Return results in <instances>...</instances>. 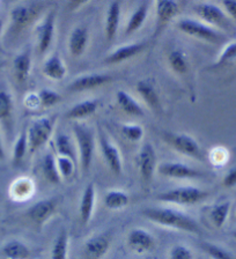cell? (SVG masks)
<instances>
[{
    "label": "cell",
    "instance_id": "obj_24",
    "mask_svg": "<svg viewBox=\"0 0 236 259\" xmlns=\"http://www.w3.org/2000/svg\"><path fill=\"white\" fill-rule=\"evenodd\" d=\"M100 102L97 100H85L71 107L65 113V117L71 120H80L91 117L97 111Z\"/></svg>",
    "mask_w": 236,
    "mask_h": 259
},
{
    "label": "cell",
    "instance_id": "obj_20",
    "mask_svg": "<svg viewBox=\"0 0 236 259\" xmlns=\"http://www.w3.org/2000/svg\"><path fill=\"white\" fill-rule=\"evenodd\" d=\"M137 92L150 110H153L154 112L161 110L160 96H159V93L153 81L148 79H142L138 81Z\"/></svg>",
    "mask_w": 236,
    "mask_h": 259
},
{
    "label": "cell",
    "instance_id": "obj_15",
    "mask_svg": "<svg viewBox=\"0 0 236 259\" xmlns=\"http://www.w3.org/2000/svg\"><path fill=\"white\" fill-rule=\"evenodd\" d=\"M158 172L161 176L177 180H186V178H198L203 176V172L198 169L190 167L181 162H162L158 165Z\"/></svg>",
    "mask_w": 236,
    "mask_h": 259
},
{
    "label": "cell",
    "instance_id": "obj_43",
    "mask_svg": "<svg viewBox=\"0 0 236 259\" xmlns=\"http://www.w3.org/2000/svg\"><path fill=\"white\" fill-rule=\"evenodd\" d=\"M229 159V153L225 147H215L210 153V160L214 165H223Z\"/></svg>",
    "mask_w": 236,
    "mask_h": 259
},
{
    "label": "cell",
    "instance_id": "obj_28",
    "mask_svg": "<svg viewBox=\"0 0 236 259\" xmlns=\"http://www.w3.org/2000/svg\"><path fill=\"white\" fill-rule=\"evenodd\" d=\"M149 14V6L147 3H142L132 12L125 26V35H131L142 28Z\"/></svg>",
    "mask_w": 236,
    "mask_h": 259
},
{
    "label": "cell",
    "instance_id": "obj_42",
    "mask_svg": "<svg viewBox=\"0 0 236 259\" xmlns=\"http://www.w3.org/2000/svg\"><path fill=\"white\" fill-rule=\"evenodd\" d=\"M56 161L57 167H58V171L62 178H70L73 175V172H74L75 162L70 159V157L60 155L56 157Z\"/></svg>",
    "mask_w": 236,
    "mask_h": 259
},
{
    "label": "cell",
    "instance_id": "obj_46",
    "mask_svg": "<svg viewBox=\"0 0 236 259\" xmlns=\"http://www.w3.org/2000/svg\"><path fill=\"white\" fill-rule=\"evenodd\" d=\"M222 8L230 20L236 21V0H222Z\"/></svg>",
    "mask_w": 236,
    "mask_h": 259
},
{
    "label": "cell",
    "instance_id": "obj_8",
    "mask_svg": "<svg viewBox=\"0 0 236 259\" xmlns=\"http://www.w3.org/2000/svg\"><path fill=\"white\" fill-rule=\"evenodd\" d=\"M209 197V192L198 189L196 186H181L177 189H172L168 191L159 193L156 200L161 202L177 205H194Z\"/></svg>",
    "mask_w": 236,
    "mask_h": 259
},
{
    "label": "cell",
    "instance_id": "obj_18",
    "mask_svg": "<svg viewBox=\"0 0 236 259\" xmlns=\"http://www.w3.org/2000/svg\"><path fill=\"white\" fill-rule=\"evenodd\" d=\"M128 245L136 253L142 254L153 250L154 246H155V240H154L152 234L147 230L136 228L131 230L129 234Z\"/></svg>",
    "mask_w": 236,
    "mask_h": 259
},
{
    "label": "cell",
    "instance_id": "obj_39",
    "mask_svg": "<svg viewBox=\"0 0 236 259\" xmlns=\"http://www.w3.org/2000/svg\"><path fill=\"white\" fill-rule=\"evenodd\" d=\"M38 97H40V102H41V107L43 108H51L54 105L58 104L59 102H62L63 96L59 94L58 92L52 91L50 88H43L37 93Z\"/></svg>",
    "mask_w": 236,
    "mask_h": 259
},
{
    "label": "cell",
    "instance_id": "obj_34",
    "mask_svg": "<svg viewBox=\"0 0 236 259\" xmlns=\"http://www.w3.org/2000/svg\"><path fill=\"white\" fill-rule=\"evenodd\" d=\"M27 152H29V147H28V138H27V131H23L20 133L19 137L16 138L13 152H12V162L14 165H19L23 161L24 156H26Z\"/></svg>",
    "mask_w": 236,
    "mask_h": 259
},
{
    "label": "cell",
    "instance_id": "obj_23",
    "mask_svg": "<svg viewBox=\"0 0 236 259\" xmlns=\"http://www.w3.org/2000/svg\"><path fill=\"white\" fill-rule=\"evenodd\" d=\"M13 66V74L14 78L19 81V82H26L29 78L31 66H32V59L31 54L29 50H24L16 55L12 63Z\"/></svg>",
    "mask_w": 236,
    "mask_h": 259
},
{
    "label": "cell",
    "instance_id": "obj_51",
    "mask_svg": "<svg viewBox=\"0 0 236 259\" xmlns=\"http://www.w3.org/2000/svg\"><path fill=\"white\" fill-rule=\"evenodd\" d=\"M5 65H6L5 60H0V70H2V68H3L4 66H5Z\"/></svg>",
    "mask_w": 236,
    "mask_h": 259
},
{
    "label": "cell",
    "instance_id": "obj_41",
    "mask_svg": "<svg viewBox=\"0 0 236 259\" xmlns=\"http://www.w3.org/2000/svg\"><path fill=\"white\" fill-rule=\"evenodd\" d=\"M121 131L126 139L137 143L144 138V128L139 124H123L121 126Z\"/></svg>",
    "mask_w": 236,
    "mask_h": 259
},
{
    "label": "cell",
    "instance_id": "obj_47",
    "mask_svg": "<svg viewBox=\"0 0 236 259\" xmlns=\"http://www.w3.org/2000/svg\"><path fill=\"white\" fill-rule=\"evenodd\" d=\"M222 184L226 186V188H234L236 186V167L231 168L228 172L226 174L225 177H223Z\"/></svg>",
    "mask_w": 236,
    "mask_h": 259
},
{
    "label": "cell",
    "instance_id": "obj_21",
    "mask_svg": "<svg viewBox=\"0 0 236 259\" xmlns=\"http://www.w3.org/2000/svg\"><path fill=\"white\" fill-rule=\"evenodd\" d=\"M42 71L48 79L54 81L63 80L67 74L66 65L58 54H52L48 57L43 64Z\"/></svg>",
    "mask_w": 236,
    "mask_h": 259
},
{
    "label": "cell",
    "instance_id": "obj_13",
    "mask_svg": "<svg viewBox=\"0 0 236 259\" xmlns=\"http://www.w3.org/2000/svg\"><path fill=\"white\" fill-rule=\"evenodd\" d=\"M137 163L142 181L145 183H149L158 168L155 149L149 143H146L141 146L139 154H138Z\"/></svg>",
    "mask_w": 236,
    "mask_h": 259
},
{
    "label": "cell",
    "instance_id": "obj_17",
    "mask_svg": "<svg viewBox=\"0 0 236 259\" xmlns=\"http://www.w3.org/2000/svg\"><path fill=\"white\" fill-rule=\"evenodd\" d=\"M89 43V30L86 26H76L72 29L68 36V52L74 58H79L87 50Z\"/></svg>",
    "mask_w": 236,
    "mask_h": 259
},
{
    "label": "cell",
    "instance_id": "obj_38",
    "mask_svg": "<svg viewBox=\"0 0 236 259\" xmlns=\"http://www.w3.org/2000/svg\"><path fill=\"white\" fill-rule=\"evenodd\" d=\"M236 60V39L228 40L223 44L220 54L218 55L215 59L214 66L221 67L223 65H227Z\"/></svg>",
    "mask_w": 236,
    "mask_h": 259
},
{
    "label": "cell",
    "instance_id": "obj_12",
    "mask_svg": "<svg viewBox=\"0 0 236 259\" xmlns=\"http://www.w3.org/2000/svg\"><path fill=\"white\" fill-rule=\"evenodd\" d=\"M99 143L101 153H102V156L107 162L108 167L115 175H121L122 170H123V160H122L120 149L103 131H100L99 133Z\"/></svg>",
    "mask_w": 236,
    "mask_h": 259
},
{
    "label": "cell",
    "instance_id": "obj_6",
    "mask_svg": "<svg viewBox=\"0 0 236 259\" xmlns=\"http://www.w3.org/2000/svg\"><path fill=\"white\" fill-rule=\"evenodd\" d=\"M165 143L170 146L174 151L182 154V155L192 157V159L203 160L204 154L199 146L198 141L186 133H176L170 131H164L161 133Z\"/></svg>",
    "mask_w": 236,
    "mask_h": 259
},
{
    "label": "cell",
    "instance_id": "obj_30",
    "mask_svg": "<svg viewBox=\"0 0 236 259\" xmlns=\"http://www.w3.org/2000/svg\"><path fill=\"white\" fill-rule=\"evenodd\" d=\"M3 254L7 259H29L30 250L23 242L13 240L3 246Z\"/></svg>",
    "mask_w": 236,
    "mask_h": 259
},
{
    "label": "cell",
    "instance_id": "obj_40",
    "mask_svg": "<svg viewBox=\"0 0 236 259\" xmlns=\"http://www.w3.org/2000/svg\"><path fill=\"white\" fill-rule=\"evenodd\" d=\"M201 248L212 259H235L233 254L228 252L226 249H223L219 245L212 244V243L203 242L201 244Z\"/></svg>",
    "mask_w": 236,
    "mask_h": 259
},
{
    "label": "cell",
    "instance_id": "obj_11",
    "mask_svg": "<svg viewBox=\"0 0 236 259\" xmlns=\"http://www.w3.org/2000/svg\"><path fill=\"white\" fill-rule=\"evenodd\" d=\"M156 23L153 38H158L175 16L180 13V6L176 0H155Z\"/></svg>",
    "mask_w": 236,
    "mask_h": 259
},
{
    "label": "cell",
    "instance_id": "obj_16",
    "mask_svg": "<svg viewBox=\"0 0 236 259\" xmlns=\"http://www.w3.org/2000/svg\"><path fill=\"white\" fill-rule=\"evenodd\" d=\"M111 245V234L102 233L89 238L84 246V259H102Z\"/></svg>",
    "mask_w": 236,
    "mask_h": 259
},
{
    "label": "cell",
    "instance_id": "obj_27",
    "mask_svg": "<svg viewBox=\"0 0 236 259\" xmlns=\"http://www.w3.org/2000/svg\"><path fill=\"white\" fill-rule=\"evenodd\" d=\"M167 63L174 74L185 75L190 70L188 56L182 49H173L167 56Z\"/></svg>",
    "mask_w": 236,
    "mask_h": 259
},
{
    "label": "cell",
    "instance_id": "obj_4",
    "mask_svg": "<svg viewBox=\"0 0 236 259\" xmlns=\"http://www.w3.org/2000/svg\"><path fill=\"white\" fill-rule=\"evenodd\" d=\"M43 11V4L37 2L18 4L10 12L11 30L14 35H18L27 29L30 24L40 18Z\"/></svg>",
    "mask_w": 236,
    "mask_h": 259
},
{
    "label": "cell",
    "instance_id": "obj_22",
    "mask_svg": "<svg viewBox=\"0 0 236 259\" xmlns=\"http://www.w3.org/2000/svg\"><path fill=\"white\" fill-rule=\"evenodd\" d=\"M122 8L120 2H112L109 5L104 19V35L107 40L115 39L120 28Z\"/></svg>",
    "mask_w": 236,
    "mask_h": 259
},
{
    "label": "cell",
    "instance_id": "obj_44",
    "mask_svg": "<svg viewBox=\"0 0 236 259\" xmlns=\"http://www.w3.org/2000/svg\"><path fill=\"white\" fill-rule=\"evenodd\" d=\"M169 259H194L193 253L189 248L184 245H175L170 250Z\"/></svg>",
    "mask_w": 236,
    "mask_h": 259
},
{
    "label": "cell",
    "instance_id": "obj_45",
    "mask_svg": "<svg viewBox=\"0 0 236 259\" xmlns=\"http://www.w3.org/2000/svg\"><path fill=\"white\" fill-rule=\"evenodd\" d=\"M23 103L28 109H31V110L37 109L38 107H41L38 94H35V93H29V94H27L26 96H24Z\"/></svg>",
    "mask_w": 236,
    "mask_h": 259
},
{
    "label": "cell",
    "instance_id": "obj_52",
    "mask_svg": "<svg viewBox=\"0 0 236 259\" xmlns=\"http://www.w3.org/2000/svg\"><path fill=\"white\" fill-rule=\"evenodd\" d=\"M233 237L236 240V230H235V232H233Z\"/></svg>",
    "mask_w": 236,
    "mask_h": 259
},
{
    "label": "cell",
    "instance_id": "obj_7",
    "mask_svg": "<svg viewBox=\"0 0 236 259\" xmlns=\"http://www.w3.org/2000/svg\"><path fill=\"white\" fill-rule=\"evenodd\" d=\"M193 13L201 21L223 32L231 29V22L223 8L212 3H199L193 7Z\"/></svg>",
    "mask_w": 236,
    "mask_h": 259
},
{
    "label": "cell",
    "instance_id": "obj_36",
    "mask_svg": "<svg viewBox=\"0 0 236 259\" xmlns=\"http://www.w3.org/2000/svg\"><path fill=\"white\" fill-rule=\"evenodd\" d=\"M68 254V233L62 229L57 236L51 251V259H67Z\"/></svg>",
    "mask_w": 236,
    "mask_h": 259
},
{
    "label": "cell",
    "instance_id": "obj_29",
    "mask_svg": "<svg viewBox=\"0 0 236 259\" xmlns=\"http://www.w3.org/2000/svg\"><path fill=\"white\" fill-rule=\"evenodd\" d=\"M14 113V101L11 93L0 89V123L6 127H12Z\"/></svg>",
    "mask_w": 236,
    "mask_h": 259
},
{
    "label": "cell",
    "instance_id": "obj_1",
    "mask_svg": "<svg viewBox=\"0 0 236 259\" xmlns=\"http://www.w3.org/2000/svg\"><path fill=\"white\" fill-rule=\"evenodd\" d=\"M142 215L149 221L160 226L169 227V228L178 229L182 232L191 234H201L202 229L196 220L189 217L188 214L172 208H146L142 210Z\"/></svg>",
    "mask_w": 236,
    "mask_h": 259
},
{
    "label": "cell",
    "instance_id": "obj_9",
    "mask_svg": "<svg viewBox=\"0 0 236 259\" xmlns=\"http://www.w3.org/2000/svg\"><path fill=\"white\" fill-rule=\"evenodd\" d=\"M56 11L51 10L43 16L36 28V42L37 50L41 55H44L50 50L56 35Z\"/></svg>",
    "mask_w": 236,
    "mask_h": 259
},
{
    "label": "cell",
    "instance_id": "obj_31",
    "mask_svg": "<svg viewBox=\"0 0 236 259\" xmlns=\"http://www.w3.org/2000/svg\"><path fill=\"white\" fill-rule=\"evenodd\" d=\"M55 146H56L58 155L70 157V159L76 162L78 154H76V151L74 146H73L70 136H67L66 133H58L55 139Z\"/></svg>",
    "mask_w": 236,
    "mask_h": 259
},
{
    "label": "cell",
    "instance_id": "obj_35",
    "mask_svg": "<svg viewBox=\"0 0 236 259\" xmlns=\"http://www.w3.org/2000/svg\"><path fill=\"white\" fill-rule=\"evenodd\" d=\"M11 191L15 199H26V198H29L34 191V183L29 178L21 177L11 186Z\"/></svg>",
    "mask_w": 236,
    "mask_h": 259
},
{
    "label": "cell",
    "instance_id": "obj_3",
    "mask_svg": "<svg viewBox=\"0 0 236 259\" xmlns=\"http://www.w3.org/2000/svg\"><path fill=\"white\" fill-rule=\"evenodd\" d=\"M73 135L75 138L76 148H78V159L81 168L87 172L92 165L93 155L95 151V135L93 130L86 124L75 121L73 124Z\"/></svg>",
    "mask_w": 236,
    "mask_h": 259
},
{
    "label": "cell",
    "instance_id": "obj_37",
    "mask_svg": "<svg viewBox=\"0 0 236 259\" xmlns=\"http://www.w3.org/2000/svg\"><path fill=\"white\" fill-rule=\"evenodd\" d=\"M229 210H230L229 201L220 202V204L213 206L210 212V217H211V220L213 222V225L217 227V228H221V227H223V225L226 224L227 219H228V215H229Z\"/></svg>",
    "mask_w": 236,
    "mask_h": 259
},
{
    "label": "cell",
    "instance_id": "obj_2",
    "mask_svg": "<svg viewBox=\"0 0 236 259\" xmlns=\"http://www.w3.org/2000/svg\"><path fill=\"white\" fill-rule=\"evenodd\" d=\"M176 28L183 34L190 37L201 39L210 44H225L228 42L226 32L211 27L210 24L201 21L199 19L181 18L176 21Z\"/></svg>",
    "mask_w": 236,
    "mask_h": 259
},
{
    "label": "cell",
    "instance_id": "obj_26",
    "mask_svg": "<svg viewBox=\"0 0 236 259\" xmlns=\"http://www.w3.org/2000/svg\"><path fill=\"white\" fill-rule=\"evenodd\" d=\"M116 101L118 107L121 108L122 111H124L126 115L134 116V117H142L145 115L144 108L141 104L134 99V97L129 94L125 91H118L116 93Z\"/></svg>",
    "mask_w": 236,
    "mask_h": 259
},
{
    "label": "cell",
    "instance_id": "obj_25",
    "mask_svg": "<svg viewBox=\"0 0 236 259\" xmlns=\"http://www.w3.org/2000/svg\"><path fill=\"white\" fill-rule=\"evenodd\" d=\"M95 186L93 183H89L83 193L80 200V219L84 225H87L92 220L93 212L95 208Z\"/></svg>",
    "mask_w": 236,
    "mask_h": 259
},
{
    "label": "cell",
    "instance_id": "obj_49",
    "mask_svg": "<svg viewBox=\"0 0 236 259\" xmlns=\"http://www.w3.org/2000/svg\"><path fill=\"white\" fill-rule=\"evenodd\" d=\"M5 159V148H4V144H3V139L2 136H0V160Z\"/></svg>",
    "mask_w": 236,
    "mask_h": 259
},
{
    "label": "cell",
    "instance_id": "obj_33",
    "mask_svg": "<svg viewBox=\"0 0 236 259\" xmlns=\"http://www.w3.org/2000/svg\"><path fill=\"white\" fill-rule=\"evenodd\" d=\"M43 175L47 180L52 184H59L62 181V176L58 171V167H57L56 157L52 154H47L43 159Z\"/></svg>",
    "mask_w": 236,
    "mask_h": 259
},
{
    "label": "cell",
    "instance_id": "obj_50",
    "mask_svg": "<svg viewBox=\"0 0 236 259\" xmlns=\"http://www.w3.org/2000/svg\"><path fill=\"white\" fill-rule=\"evenodd\" d=\"M4 24H5V23H4L3 20L0 19V36L3 35V31H4Z\"/></svg>",
    "mask_w": 236,
    "mask_h": 259
},
{
    "label": "cell",
    "instance_id": "obj_5",
    "mask_svg": "<svg viewBox=\"0 0 236 259\" xmlns=\"http://www.w3.org/2000/svg\"><path fill=\"white\" fill-rule=\"evenodd\" d=\"M56 117H40L30 124L27 131L28 147L32 154L43 147L54 135Z\"/></svg>",
    "mask_w": 236,
    "mask_h": 259
},
{
    "label": "cell",
    "instance_id": "obj_19",
    "mask_svg": "<svg viewBox=\"0 0 236 259\" xmlns=\"http://www.w3.org/2000/svg\"><path fill=\"white\" fill-rule=\"evenodd\" d=\"M57 208L55 199H43L30 206L27 210V215L34 224L42 226L50 219Z\"/></svg>",
    "mask_w": 236,
    "mask_h": 259
},
{
    "label": "cell",
    "instance_id": "obj_10",
    "mask_svg": "<svg viewBox=\"0 0 236 259\" xmlns=\"http://www.w3.org/2000/svg\"><path fill=\"white\" fill-rule=\"evenodd\" d=\"M113 76L107 73H87L76 76L67 86V91L71 93H81L92 89L102 87L104 84L111 82Z\"/></svg>",
    "mask_w": 236,
    "mask_h": 259
},
{
    "label": "cell",
    "instance_id": "obj_48",
    "mask_svg": "<svg viewBox=\"0 0 236 259\" xmlns=\"http://www.w3.org/2000/svg\"><path fill=\"white\" fill-rule=\"evenodd\" d=\"M91 0H68L67 2V8L70 11H78L79 8L86 5Z\"/></svg>",
    "mask_w": 236,
    "mask_h": 259
},
{
    "label": "cell",
    "instance_id": "obj_14",
    "mask_svg": "<svg viewBox=\"0 0 236 259\" xmlns=\"http://www.w3.org/2000/svg\"><path fill=\"white\" fill-rule=\"evenodd\" d=\"M147 49V43L146 42H134L124 44L116 48L115 50H112L105 58L103 59V64L105 65H117L130 60L140 55L141 52H144Z\"/></svg>",
    "mask_w": 236,
    "mask_h": 259
},
{
    "label": "cell",
    "instance_id": "obj_32",
    "mask_svg": "<svg viewBox=\"0 0 236 259\" xmlns=\"http://www.w3.org/2000/svg\"><path fill=\"white\" fill-rule=\"evenodd\" d=\"M129 196L120 190H111L105 193L104 196V205L109 209H122L128 206L129 204Z\"/></svg>",
    "mask_w": 236,
    "mask_h": 259
}]
</instances>
